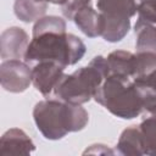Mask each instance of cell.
Returning a JSON list of instances; mask_svg holds the SVG:
<instances>
[{
    "instance_id": "1",
    "label": "cell",
    "mask_w": 156,
    "mask_h": 156,
    "mask_svg": "<svg viewBox=\"0 0 156 156\" xmlns=\"http://www.w3.org/2000/svg\"><path fill=\"white\" fill-rule=\"evenodd\" d=\"M83 40L66 32V22L58 16H43L35 21L32 40L27 48L24 61L35 65L40 61H55L63 66H73L85 55Z\"/></svg>"
},
{
    "instance_id": "2",
    "label": "cell",
    "mask_w": 156,
    "mask_h": 156,
    "mask_svg": "<svg viewBox=\"0 0 156 156\" xmlns=\"http://www.w3.org/2000/svg\"><path fill=\"white\" fill-rule=\"evenodd\" d=\"M33 119L45 139L60 140L68 133L83 130L89 122V113L82 105L48 98L35 104Z\"/></svg>"
},
{
    "instance_id": "3",
    "label": "cell",
    "mask_w": 156,
    "mask_h": 156,
    "mask_svg": "<svg viewBox=\"0 0 156 156\" xmlns=\"http://www.w3.org/2000/svg\"><path fill=\"white\" fill-rule=\"evenodd\" d=\"M110 74L106 57L95 56L88 66L63 74L52 91V96L62 101L83 105L94 99L104 79Z\"/></svg>"
},
{
    "instance_id": "4",
    "label": "cell",
    "mask_w": 156,
    "mask_h": 156,
    "mask_svg": "<svg viewBox=\"0 0 156 156\" xmlns=\"http://www.w3.org/2000/svg\"><path fill=\"white\" fill-rule=\"evenodd\" d=\"M94 100L122 119H133L144 112L141 95L134 79L116 74H108L104 79Z\"/></svg>"
},
{
    "instance_id": "5",
    "label": "cell",
    "mask_w": 156,
    "mask_h": 156,
    "mask_svg": "<svg viewBox=\"0 0 156 156\" xmlns=\"http://www.w3.org/2000/svg\"><path fill=\"white\" fill-rule=\"evenodd\" d=\"M0 83L9 93H23L32 84V68L26 61L4 60L0 65Z\"/></svg>"
},
{
    "instance_id": "6",
    "label": "cell",
    "mask_w": 156,
    "mask_h": 156,
    "mask_svg": "<svg viewBox=\"0 0 156 156\" xmlns=\"http://www.w3.org/2000/svg\"><path fill=\"white\" fill-rule=\"evenodd\" d=\"M66 66L55 61H40L32 68V84L45 98H50L58 80L65 74Z\"/></svg>"
},
{
    "instance_id": "7",
    "label": "cell",
    "mask_w": 156,
    "mask_h": 156,
    "mask_svg": "<svg viewBox=\"0 0 156 156\" xmlns=\"http://www.w3.org/2000/svg\"><path fill=\"white\" fill-rule=\"evenodd\" d=\"M29 45L28 33L20 27H10L0 37V56L2 60L24 58Z\"/></svg>"
},
{
    "instance_id": "8",
    "label": "cell",
    "mask_w": 156,
    "mask_h": 156,
    "mask_svg": "<svg viewBox=\"0 0 156 156\" xmlns=\"http://www.w3.org/2000/svg\"><path fill=\"white\" fill-rule=\"evenodd\" d=\"M35 150V144L20 128L6 130L0 139V154L2 156H27Z\"/></svg>"
},
{
    "instance_id": "9",
    "label": "cell",
    "mask_w": 156,
    "mask_h": 156,
    "mask_svg": "<svg viewBox=\"0 0 156 156\" xmlns=\"http://www.w3.org/2000/svg\"><path fill=\"white\" fill-rule=\"evenodd\" d=\"M96 6L105 17L126 20L136 15L139 0H96Z\"/></svg>"
},
{
    "instance_id": "10",
    "label": "cell",
    "mask_w": 156,
    "mask_h": 156,
    "mask_svg": "<svg viewBox=\"0 0 156 156\" xmlns=\"http://www.w3.org/2000/svg\"><path fill=\"white\" fill-rule=\"evenodd\" d=\"M78 29L89 38H96L101 35L102 18L99 11L94 10L91 4L80 9L72 20Z\"/></svg>"
},
{
    "instance_id": "11",
    "label": "cell",
    "mask_w": 156,
    "mask_h": 156,
    "mask_svg": "<svg viewBox=\"0 0 156 156\" xmlns=\"http://www.w3.org/2000/svg\"><path fill=\"white\" fill-rule=\"evenodd\" d=\"M116 152L124 156L145 155L143 136L139 126H130L121 133L116 145Z\"/></svg>"
},
{
    "instance_id": "12",
    "label": "cell",
    "mask_w": 156,
    "mask_h": 156,
    "mask_svg": "<svg viewBox=\"0 0 156 156\" xmlns=\"http://www.w3.org/2000/svg\"><path fill=\"white\" fill-rule=\"evenodd\" d=\"M110 74H116L133 79L134 76V54L126 50H115L106 57Z\"/></svg>"
},
{
    "instance_id": "13",
    "label": "cell",
    "mask_w": 156,
    "mask_h": 156,
    "mask_svg": "<svg viewBox=\"0 0 156 156\" xmlns=\"http://www.w3.org/2000/svg\"><path fill=\"white\" fill-rule=\"evenodd\" d=\"M136 51L156 52V23L138 17L134 24Z\"/></svg>"
},
{
    "instance_id": "14",
    "label": "cell",
    "mask_w": 156,
    "mask_h": 156,
    "mask_svg": "<svg viewBox=\"0 0 156 156\" xmlns=\"http://www.w3.org/2000/svg\"><path fill=\"white\" fill-rule=\"evenodd\" d=\"M48 4L44 1H37V0H15L13 2V12L16 17L24 22H34L45 16V12L48 10Z\"/></svg>"
},
{
    "instance_id": "15",
    "label": "cell",
    "mask_w": 156,
    "mask_h": 156,
    "mask_svg": "<svg viewBox=\"0 0 156 156\" xmlns=\"http://www.w3.org/2000/svg\"><path fill=\"white\" fill-rule=\"evenodd\" d=\"M101 18H102V28L100 37H102L108 43L121 41L130 29V18H126V20L110 18L102 15Z\"/></svg>"
},
{
    "instance_id": "16",
    "label": "cell",
    "mask_w": 156,
    "mask_h": 156,
    "mask_svg": "<svg viewBox=\"0 0 156 156\" xmlns=\"http://www.w3.org/2000/svg\"><path fill=\"white\" fill-rule=\"evenodd\" d=\"M156 68V52L136 51L134 54V80H141Z\"/></svg>"
},
{
    "instance_id": "17",
    "label": "cell",
    "mask_w": 156,
    "mask_h": 156,
    "mask_svg": "<svg viewBox=\"0 0 156 156\" xmlns=\"http://www.w3.org/2000/svg\"><path fill=\"white\" fill-rule=\"evenodd\" d=\"M145 155L156 156V115H147L139 124Z\"/></svg>"
},
{
    "instance_id": "18",
    "label": "cell",
    "mask_w": 156,
    "mask_h": 156,
    "mask_svg": "<svg viewBox=\"0 0 156 156\" xmlns=\"http://www.w3.org/2000/svg\"><path fill=\"white\" fill-rule=\"evenodd\" d=\"M90 4H91V0H68L66 4H63L61 6V11H62V15L65 16V18L72 21L74 15L80 9H83L84 6L90 5Z\"/></svg>"
},
{
    "instance_id": "19",
    "label": "cell",
    "mask_w": 156,
    "mask_h": 156,
    "mask_svg": "<svg viewBox=\"0 0 156 156\" xmlns=\"http://www.w3.org/2000/svg\"><path fill=\"white\" fill-rule=\"evenodd\" d=\"M135 82H140V83H145V84H147V85H150V87H152L154 89H156V68L147 76V77H145L144 79H141V80H135Z\"/></svg>"
},
{
    "instance_id": "20",
    "label": "cell",
    "mask_w": 156,
    "mask_h": 156,
    "mask_svg": "<svg viewBox=\"0 0 156 156\" xmlns=\"http://www.w3.org/2000/svg\"><path fill=\"white\" fill-rule=\"evenodd\" d=\"M68 0H49V2H51V4H55V5H60V6H62L63 4H66Z\"/></svg>"
},
{
    "instance_id": "21",
    "label": "cell",
    "mask_w": 156,
    "mask_h": 156,
    "mask_svg": "<svg viewBox=\"0 0 156 156\" xmlns=\"http://www.w3.org/2000/svg\"><path fill=\"white\" fill-rule=\"evenodd\" d=\"M139 2H146V4H150L156 7V0H139Z\"/></svg>"
},
{
    "instance_id": "22",
    "label": "cell",
    "mask_w": 156,
    "mask_h": 156,
    "mask_svg": "<svg viewBox=\"0 0 156 156\" xmlns=\"http://www.w3.org/2000/svg\"><path fill=\"white\" fill-rule=\"evenodd\" d=\"M37 1H44V2H49V0H37Z\"/></svg>"
}]
</instances>
